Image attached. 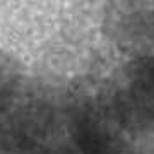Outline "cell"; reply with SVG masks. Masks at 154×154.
Masks as SVG:
<instances>
[{
  "mask_svg": "<svg viewBox=\"0 0 154 154\" xmlns=\"http://www.w3.org/2000/svg\"><path fill=\"white\" fill-rule=\"evenodd\" d=\"M69 130L82 154H137L105 86L82 84L75 89L69 105Z\"/></svg>",
  "mask_w": 154,
  "mask_h": 154,
  "instance_id": "1",
  "label": "cell"
},
{
  "mask_svg": "<svg viewBox=\"0 0 154 154\" xmlns=\"http://www.w3.org/2000/svg\"><path fill=\"white\" fill-rule=\"evenodd\" d=\"M108 91L130 132L152 125V58L140 57L130 62L122 72L116 88H108Z\"/></svg>",
  "mask_w": 154,
  "mask_h": 154,
  "instance_id": "2",
  "label": "cell"
},
{
  "mask_svg": "<svg viewBox=\"0 0 154 154\" xmlns=\"http://www.w3.org/2000/svg\"><path fill=\"white\" fill-rule=\"evenodd\" d=\"M22 69L12 55L0 50V116L12 108L21 89Z\"/></svg>",
  "mask_w": 154,
  "mask_h": 154,
  "instance_id": "3",
  "label": "cell"
}]
</instances>
